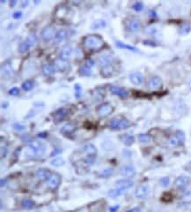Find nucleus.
Listing matches in <instances>:
<instances>
[{"label":"nucleus","instance_id":"nucleus-56","mask_svg":"<svg viewBox=\"0 0 191 212\" xmlns=\"http://www.w3.org/2000/svg\"><path fill=\"white\" fill-rule=\"evenodd\" d=\"M16 3H17V1H15V0H13V1H12L11 3H10V6L12 7H13L15 5H16Z\"/></svg>","mask_w":191,"mask_h":212},{"label":"nucleus","instance_id":"nucleus-1","mask_svg":"<svg viewBox=\"0 0 191 212\" xmlns=\"http://www.w3.org/2000/svg\"><path fill=\"white\" fill-rule=\"evenodd\" d=\"M83 45L87 50H99L103 47L104 41L100 36L90 35V36H86V37L84 38Z\"/></svg>","mask_w":191,"mask_h":212},{"label":"nucleus","instance_id":"nucleus-39","mask_svg":"<svg viewBox=\"0 0 191 212\" xmlns=\"http://www.w3.org/2000/svg\"><path fill=\"white\" fill-rule=\"evenodd\" d=\"M113 173H114V170L112 168H108L106 169V170H103V171L100 173V177H103V178H108V177H110Z\"/></svg>","mask_w":191,"mask_h":212},{"label":"nucleus","instance_id":"nucleus-32","mask_svg":"<svg viewBox=\"0 0 191 212\" xmlns=\"http://www.w3.org/2000/svg\"><path fill=\"white\" fill-rule=\"evenodd\" d=\"M152 140V137L147 134H140L138 135V141L142 143H149Z\"/></svg>","mask_w":191,"mask_h":212},{"label":"nucleus","instance_id":"nucleus-24","mask_svg":"<svg viewBox=\"0 0 191 212\" xmlns=\"http://www.w3.org/2000/svg\"><path fill=\"white\" fill-rule=\"evenodd\" d=\"M42 70H43V74L45 75V76H49V75H51L54 73L55 68H54V66H52V65L44 64L43 66Z\"/></svg>","mask_w":191,"mask_h":212},{"label":"nucleus","instance_id":"nucleus-11","mask_svg":"<svg viewBox=\"0 0 191 212\" xmlns=\"http://www.w3.org/2000/svg\"><path fill=\"white\" fill-rule=\"evenodd\" d=\"M71 55H72V48L70 45H65L60 50L59 57L63 61H67L68 59H70Z\"/></svg>","mask_w":191,"mask_h":212},{"label":"nucleus","instance_id":"nucleus-26","mask_svg":"<svg viewBox=\"0 0 191 212\" xmlns=\"http://www.w3.org/2000/svg\"><path fill=\"white\" fill-rule=\"evenodd\" d=\"M75 129H76V126H75L74 124H72V123H68V124H66V125H63L62 127L61 133L63 134H69L72 133Z\"/></svg>","mask_w":191,"mask_h":212},{"label":"nucleus","instance_id":"nucleus-31","mask_svg":"<svg viewBox=\"0 0 191 212\" xmlns=\"http://www.w3.org/2000/svg\"><path fill=\"white\" fill-rule=\"evenodd\" d=\"M79 74L81 76H90L92 74V71H91V68L87 67L86 65L82 66L79 68Z\"/></svg>","mask_w":191,"mask_h":212},{"label":"nucleus","instance_id":"nucleus-18","mask_svg":"<svg viewBox=\"0 0 191 212\" xmlns=\"http://www.w3.org/2000/svg\"><path fill=\"white\" fill-rule=\"evenodd\" d=\"M110 91L112 94H114V95H118V96H120V97H123V98L127 97L128 95H129L127 90H125L123 87H117V86H111Z\"/></svg>","mask_w":191,"mask_h":212},{"label":"nucleus","instance_id":"nucleus-5","mask_svg":"<svg viewBox=\"0 0 191 212\" xmlns=\"http://www.w3.org/2000/svg\"><path fill=\"white\" fill-rule=\"evenodd\" d=\"M55 28L51 26H48L46 28H44L43 31L41 33V36L42 39L45 42H49L51 39H53L55 36Z\"/></svg>","mask_w":191,"mask_h":212},{"label":"nucleus","instance_id":"nucleus-52","mask_svg":"<svg viewBox=\"0 0 191 212\" xmlns=\"http://www.w3.org/2000/svg\"><path fill=\"white\" fill-rule=\"evenodd\" d=\"M127 212H142V211L139 208H133V209L129 210H128Z\"/></svg>","mask_w":191,"mask_h":212},{"label":"nucleus","instance_id":"nucleus-3","mask_svg":"<svg viewBox=\"0 0 191 212\" xmlns=\"http://www.w3.org/2000/svg\"><path fill=\"white\" fill-rule=\"evenodd\" d=\"M130 125V121L122 115L113 118L109 122V127L112 130H124L129 128Z\"/></svg>","mask_w":191,"mask_h":212},{"label":"nucleus","instance_id":"nucleus-46","mask_svg":"<svg viewBox=\"0 0 191 212\" xmlns=\"http://www.w3.org/2000/svg\"><path fill=\"white\" fill-rule=\"evenodd\" d=\"M13 128H14L16 131H18V132L24 131L25 130L24 125H21V124H19V123H15V124L13 125Z\"/></svg>","mask_w":191,"mask_h":212},{"label":"nucleus","instance_id":"nucleus-14","mask_svg":"<svg viewBox=\"0 0 191 212\" xmlns=\"http://www.w3.org/2000/svg\"><path fill=\"white\" fill-rule=\"evenodd\" d=\"M129 80L135 85H141L144 81V77L141 73L135 72V73H131L129 74Z\"/></svg>","mask_w":191,"mask_h":212},{"label":"nucleus","instance_id":"nucleus-50","mask_svg":"<svg viewBox=\"0 0 191 212\" xmlns=\"http://www.w3.org/2000/svg\"><path fill=\"white\" fill-rule=\"evenodd\" d=\"M21 16H22V13H21V12H16V13H14L12 14V17L16 19L21 18Z\"/></svg>","mask_w":191,"mask_h":212},{"label":"nucleus","instance_id":"nucleus-17","mask_svg":"<svg viewBox=\"0 0 191 212\" xmlns=\"http://www.w3.org/2000/svg\"><path fill=\"white\" fill-rule=\"evenodd\" d=\"M68 111L65 109V108H60L58 109L53 115V119L55 120L56 123L58 122H61L63 119H64L67 115Z\"/></svg>","mask_w":191,"mask_h":212},{"label":"nucleus","instance_id":"nucleus-54","mask_svg":"<svg viewBox=\"0 0 191 212\" xmlns=\"http://www.w3.org/2000/svg\"><path fill=\"white\" fill-rule=\"evenodd\" d=\"M48 135L47 133H41V134H38V137L40 138H46Z\"/></svg>","mask_w":191,"mask_h":212},{"label":"nucleus","instance_id":"nucleus-19","mask_svg":"<svg viewBox=\"0 0 191 212\" xmlns=\"http://www.w3.org/2000/svg\"><path fill=\"white\" fill-rule=\"evenodd\" d=\"M1 71H2V74L4 77L6 78H11L13 75V70H12L11 65L9 64V62L4 63L2 67H1Z\"/></svg>","mask_w":191,"mask_h":212},{"label":"nucleus","instance_id":"nucleus-20","mask_svg":"<svg viewBox=\"0 0 191 212\" xmlns=\"http://www.w3.org/2000/svg\"><path fill=\"white\" fill-rule=\"evenodd\" d=\"M133 185H134L133 181H131L130 180H118L116 182V187L125 189V190H128L129 188H131L133 187Z\"/></svg>","mask_w":191,"mask_h":212},{"label":"nucleus","instance_id":"nucleus-15","mask_svg":"<svg viewBox=\"0 0 191 212\" xmlns=\"http://www.w3.org/2000/svg\"><path fill=\"white\" fill-rule=\"evenodd\" d=\"M89 210L91 212H105V201H98L93 202L89 206Z\"/></svg>","mask_w":191,"mask_h":212},{"label":"nucleus","instance_id":"nucleus-25","mask_svg":"<svg viewBox=\"0 0 191 212\" xmlns=\"http://www.w3.org/2000/svg\"><path fill=\"white\" fill-rule=\"evenodd\" d=\"M84 151L89 156H96L97 155V149L92 144H86L84 147Z\"/></svg>","mask_w":191,"mask_h":212},{"label":"nucleus","instance_id":"nucleus-42","mask_svg":"<svg viewBox=\"0 0 191 212\" xmlns=\"http://www.w3.org/2000/svg\"><path fill=\"white\" fill-rule=\"evenodd\" d=\"M95 158H96V156H89V155H87V156L85 158V163H86V164H87L88 166L92 165V164L94 163Z\"/></svg>","mask_w":191,"mask_h":212},{"label":"nucleus","instance_id":"nucleus-6","mask_svg":"<svg viewBox=\"0 0 191 212\" xmlns=\"http://www.w3.org/2000/svg\"><path fill=\"white\" fill-rule=\"evenodd\" d=\"M113 111H114V109L109 104H103L100 106H99V108L97 109V114L100 118H105L113 112Z\"/></svg>","mask_w":191,"mask_h":212},{"label":"nucleus","instance_id":"nucleus-44","mask_svg":"<svg viewBox=\"0 0 191 212\" xmlns=\"http://www.w3.org/2000/svg\"><path fill=\"white\" fill-rule=\"evenodd\" d=\"M132 8L135 10L136 12H140V11L143 10V8H144V5H143V3H141V2H136L135 4L133 5Z\"/></svg>","mask_w":191,"mask_h":212},{"label":"nucleus","instance_id":"nucleus-28","mask_svg":"<svg viewBox=\"0 0 191 212\" xmlns=\"http://www.w3.org/2000/svg\"><path fill=\"white\" fill-rule=\"evenodd\" d=\"M116 44L118 48H121V49H126V50H129L130 51H134V52H137L138 50L136 48V47H133V46H130V45H128V44H125L122 43V42H119V41H116Z\"/></svg>","mask_w":191,"mask_h":212},{"label":"nucleus","instance_id":"nucleus-12","mask_svg":"<svg viewBox=\"0 0 191 212\" xmlns=\"http://www.w3.org/2000/svg\"><path fill=\"white\" fill-rule=\"evenodd\" d=\"M51 175H52V172L49 171V169H38L35 172L36 178L40 180H48Z\"/></svg>","mask_w":191,"mask_h":212},{"label":"nucleus","instance_id":"nucleus-53","mask_svg":"<svg viewBox=\"0 0 191 212\" xmlns=\"http://www.w3.org/2000/svg\"><path fill=\"white\" fill-rule=\"evenodd\" d=\"M61 151H62L61 150H59V149H56V150H55V152L53 151V153L51 154V156H52V157H53V156H56V155H57V154H58V153H60Z\"/></svg>","mask_w":191,"mask_h":212},{"label":"nucleus","instance_id":"nucleus-23","mask_svg":"<svg viewBox=\"0 0 191 212\" xmlns=\"http://www.w3.org/2000/svg\"><path fill=\"white\" fill-rule=\"evenodd\" d=\"M126 191L127 190H125V189H122V188L116 187V188H114V189H112V190H110L108 192V196H110L111 198H116L118 196H120V195H122L123 193H126Z\"/></svg>","mask_w":191,"mask_h":212},{"label":"nucleus","instance_id":"nucleus-43","mask_svg":"<svg viewBox=\"0 0 191 212\" xmlns=\"http://www.w3.org/2000/svg\"><path fill=\"white\" fill-rule=\"evenodd\" d=\"M74 88H75V96L77 98H79L80 96L82 95V87H81L79 84H75Z\"/></svg>","mask_w":191,"mask_h":212},{"label":"nucleus","instance_id":"nucleus-30","mask_svg":"<svg viewBox=\"0 0 191 212\" xmlns=\"http://www.w3.org/2000/svg\"><path fill=\"white\" fill-rule=\"evenodd\" d=\"M167 144H168V146L171 147V148H175V147L180 146L181 143L180 142V141H179L178 139L175 137V135H174V136H173V137L169 138V140L167 141Z\"/></svg>","mask_w":191,"mask_h":212},{"label":"nucleus","instance_id":"nucleus-13","mask_svg":"<svg viewBox=\"0 0 191 212\" xmlns=\"http://www.w3.org/2000/svg\"><path fill=\"white\" fill-rule=\"evenodd\" d=\"M190 182V179L187 176H180L174 181V187L182 189L187 187Z\"/></svg>","mask_w":191,"mask_h":212},{"label":"nucleus","instance_id":"nucleus-48","mask_svg":"<svg viewBox=\"0 0 191 212\" xmlns=\"http://www.w3.org/2000/svg\"><path fill=\"white\" fill-rule=\"evenodd\" d=\"M94 61L92 60V59H88V60H86V62L85 63V65H86L87 67H89V68H92V66H94Z\"/></svg>","mask_w":191,"mask_h":212},{"label":"nucleus","instance_id":"nucleus-45","mask_svg":"<svg viewBox=\"0 0 191 212\" xmlns=\"http://www.w3.org/2000/svg\"><path fill=\"white\" fill-rule=\"evenodd\" d=\"M160 185L162 186L163 187H166L169 186V183H170V180H169V178H167V177H165V178H162L161 180H160Z\"/></svg>","mask_w":191,"mask_h":212},{"label":"nucleus","instance_id":"nucleus-16","mask_svg":"<svg viewBox=\"0 0 191 212\" xmlns=\"http://www.w3.org/2000/svg\"><path fill=\"white\" fill-rule=\"evenodd\" d=\"M114 62V57L110 55H102L99 57V64L102 67L109 66Z\"/></svg>","mask_w":191,"mask_h":212},{"label":"nucleus","instance_id":"nucleus-22","mask_svg":"<svg viewBox=\"0 0 191 212\" xmlns=\"http://www.w3.org/2000/svg\"><path fill=\"white\" fill-rule=\"evenodd\" d=\"M67 37V31L65 29H61L55 34V42L56 44H61Z\"/></svg>","mask_w":191,"mask_h":212},{"label":"nucleus","instance_id":"nucleus-8","mask_svg":"<svg viewBox=\"0 0 191 212\" xmlns=\"http://www.w3.org/2000/svg\"><path fill=\"white\" fill-rule=\"evenodd\" d=\"M120 174L123 178H132L136 174V169L132 165H124L120 170Z\"/></svg>","mask_w":191,"mask_h":212},{"label":"nucleus","instance_id":"nucleus-33","mask_svg":"<svg viewBox=\"0 0 191 212\" xmlns=\"http://www.w3.org/2000/svg\"><path fill=\"white\" fill-rule=\"evenodd\" d=\"M191 30V27L189 24L185 23L183 25L181 26V28H179V34L180 35H187L189 32Z\"/></svg>","mask_w":191,"mask_h":212},{"label":"nucleus","instance_id":"nucleus-21","mask_svg":"<svg viewBox=\"0 0 191 212\" xmlns=\"http://www.w3.org/2000/svg\"><path fill=\"white\" fill-rule=\"evenodd\" d=\"M120 141L124 143L127 146H130L131 144L134 143L135 142V138L133 135H130V134H122L120 136Z\"/></svg>","mask_w":191,"mask_h":212},{"label":"nucleus","instance_id":"nucleus-37","mask_svg":"<svg viewBox=\"0 0 191 212\" xmlns=\"http://www.w3.org/2000/svg\"><path fill=\"white\" fill-rule=\"evenodd\" d=\"M50 164L52 166H55V167H59V166H62V165L64 164V160L63 158H61V157H57V158L53 159L50 162Z\"/></svg>","mask_w":191,"mask_h":212},{"label":"nucleus","instance_id":"nucleus-27","mask_svg":"<svg viewBox=\"0 0 191 212\" xmlns=\"http://www.w3.org/2000/svg\"><path fill=\"white\" fill-rule=\"evenodd\" d=\"M66 66H67L66 61H63L60 58L58 60H56L55 64H54V68L56 71H63L64 69L66 68Z\"/></svg>","mask_w":191,"mask_h":212},{"label":"nucleus","instance_id":"nucleus-10","mask_svg":"<svg viewBox=\"0 0 191 212\" xmlns=\"http://www.w3.org/2000/svg\"><path fill=\"white\" fill-rule=\"evenodd\" d=\"M162 86V80L159 76H152L148 81V87L151 90H157Z\"/></svg>","mask_w":191,"mask_h":212},{"label":"nucleus","instance_id":"nucleus-29","mask_svg":"<svg viewBox=\"0 0 191 212\" xmlns=\"http://www.w3.org/2000/svg\"><path fill=\"white\" fill-rule=\"evenodd\" d=\"M107 26V23L106 21L103 20V19H98V20H95L91 26L92 29H100V28H103Z\"/></svg>","mask_w":191,"mask_h":212},{"label":"nucleus","instance_id":"nucleus-55","mask_svg":"<svg viewBox=\"0 0 191 212\" xmlns=\"http://www.w3.org/2000/svg\"><path fill=\"white\" fill-rule=\"evenodd\" d=\"M6 184H7V180H6V179H3V180H1V187H3L4 186H6Z\"/></svg>","mask_w":191,"mask_h":212},{"label":"nucleus","instance_id":"nucleus-60","mask_svg":"<svg viewBox=\"0 0 191 212\" xmlns=\"http://www.w3.org/2000/svg\"><path fill=\"white\" fill-rule=\"evenodd\" d=\"M190 62H191V55H190Z\"/></svg>","mask_w":191,"mask_h":212},{"label":"nucleus","instance_id":"nucleus-2","mask_svg":"<svg viewBox=\"0 0 191 212\" xmlns=\"http://www.w3.org/2000/svg\"><path fill=\"white\" fill-rule=\"evenodd\" d=\"M45 150H46V147L42 142L34 140L29 143V146L26 151V155L30 157L42 156L45 153Z\"/></svg>","mask_w":191,"mask_h":212},{"label":"nucleus","instance_id":"nucleus-7","mask_svg":"<svg viewBox=\"0 0 191 212\" xmlns=\"http://www.w3.org/2000/svg\"><path fill=\"white\" fill-rule=\"evenodd\" d=\"M149 193H150V188L148 187L147 185H142V186H139L136 189L135 195L136 198H139V199H145L149 196Z\"/></svg>","mask_w":191,"mask_h":212},{"label":"nucleus","instance_id":"nucleus-35","mask_svg":"<svg viewBox=\"0 0 191 212\" xmlns=\"http://www.w3.org/2000/svg\"><path fill=\"white\" fill-rule=\"evenodd\" d=\"M26 44L30 46V48L33 47V46H35V44L36 43V36H35V34H30L27 36V38H26Z\"/></svg>","mask_w":191,"mask_h":212},{"label":"nucleus","instance_id":"nucleus-36","mask_svg":"<svg viewBox=\"0 0 191 212\" xmlns=\"http://www.w3.org/2000/svg\"><path fill=\"white\" fill-rule=\"evenodd\" d=\"M22 206L24 207L25 209H27V210H30V209H33L34 206H35V203L34 201L30 199H24L21 202Z\"/></svg>","mask_w":191,"mask_h":212},{"label":"nucleus","instance_id":"nucleus-57","mask_svg":"<svg viewBox=\"0 0 191 212\" xmlns=\"http://www.w3.org/2000/svg\"><path fill=\"white\" fill-rule=\"evenodd\" d=\"M61 10H64V11H66V9H65V8H63V7H61ZM59 11H60V10H59V9H57V12H59ZM61 14H62V16H64V15H65V13H63V12H62Z\"/></svg>","mask_w":191,"mask_h":212},{"label":"nucleus","instance_id":"nucleus-58","mask_svg":"<svg viewBox=\"0 0 191 212\" xmlns=\"http://www.w3.org/2000/svg\"><path fill=\"white\" fill-rule=\"evenodd\" d=\"M27 5H28V1H23V2H22V6H27Z\"/></svg>","mask_w":191,"mask_h":212},{"label":"nucleus","instance_id":"nucleus-38","mask_svg":"<svg viewBox=\"0 0 191 212\" xmlns=\"http://www.w3.org/2000/svg\"><path fill=\"white\" fill-rule=\"evenodd\" d=\"M33 87H34V82L32 81H29V80L24 81L23 84H22V88L24 89L25 91H29Z\"/></svg>","mask_w":191,"mask_h":212},{"label":"nucleus","instance_id":"nucleus-40","mask_svg":"<svg viewBox=\"0 0 191 212\" xmlns=\"http://www.w3.org/2000/svg\"><path fill=\"white\" fill-rule=\"evenodd\" d=\"M18 49H19V51H20V53H25V52H26L27 50L30 49V46L26 44V42L25 41V42H23V43H21V44H19V47H18Z\"/></svg>","mask_w":191,"mask_h":212},{"label":"nucleus","instance_id":"nucleus-9","mask_svg":"<svg viewBox=\"0 0 191 212\" xmlns=\"http://www.w3.org/2000/svg\"><path fill=\"white\" fill-rule=\"evenodd\" d=\"M61 183V177L57 173H52L48 180V186L51 189H56Z\"/></svg>","mask_w":191,"mask_h":212},{"label":"nucleus","instance_id":"nucleus-59","mask_svg":"<svg viewBox=\"0 0 191 212\" xmlns=\"http://www.w3.org/2000/svg\"><path fill=\"white\" fill-rule=\"evenodd\" d=\"M189 168L191 170V163H189Z\"/></svg>","mask_w":191,"mask_h":212},{"label":"nucleus","instance_id":"nucleus-34","mask_svg":"<svg viewBox=\"0 0 191 212\" xmlns=\"http://www.w3.org/2000/svg\"><path fill=\"white\" fill-rule=\"evenodd\" d=\"M101 75L105 77V78H108L112 75V72H113V69H112V66H106V67H102L101 68Z\"/></svg>","mask_w":191,"mask_h":212},{"label":"nucleus","instance_id":"nucleus-4","mask_svg":"<svg viewBox=\"0 0 191 212\" xmlns=\"http://www.w3.org/2000/svg\"><path fill=\"white\" fill-rule=\"evenodd\" d=\"M125 26L127 30L131 33L137 32L141 28V21L140 19L136 17H130L125 19Z\"/></svg>","mask_w":191,"mask_h":212},{"label":"nucleus","instance_id":"nucleus-49","mask_svg":"<svg viewBox=\"0 0 191 212\" xmlns=\"http://www.w3.org/2000/svg\"><path fill=\"white\" fill-rule=\"evenodd\" d=\"M21 140L23 141V142H29L30 143L31 142V138L30 136L28 135V134H24V135H22V137H21Z\"/></svg>","mask_w":191,"mask_h":212},{"label":"nucleus","instance_id":"nucleus-51","mask_svg":"<svg viewBox=\"0 0 191 212\" xmlns=\"http://www.w3.org/2000/svg\"><path fill=\"white\" fill-rule=\"evenodd\" d=\"M118 209H119V205L113 206L109 209V212H116L118 210Z\"/></svg>","mask_w":191,"mask_h":212},{"label":"nucleus","instance_id":"nucleus-47","mask_svg":"<svg viewBox=\"0 0 191 212\" xmlns=\"http://www.w3.org/2000/svg\"><path fill=\"white\" fill-rule=\"evenodd\" d=\"M19 93V90H18V87H12V89L9 90V94L11 95H17Z\"/></svg>","mask_w":191,"mask_h":212},{"label":"nucleus","instance_id":"nucleus-41","mask_svg":"<svg viewBox=\"0 0 191 212\" xmlns=\"http://www.w3.org/2000/svg\"><path fill=\"white\" fill-rule=\"evenodd\" d=\"M175 137L180 141V142L182 144L185 142V134L181 130H177L175 133Z\"/></svg>","mask_w":191,"mask_h":212}]
</instances>
